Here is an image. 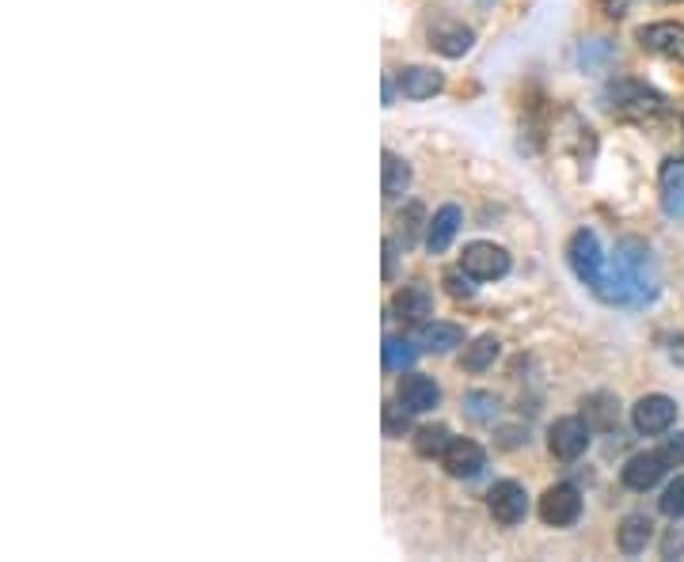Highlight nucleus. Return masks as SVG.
<instances>
[{
	"instance_id": "nucleus-24",
	"label": "nucleus",
	"mask_w": 684,
	"mask_h": 562,
	"mask_svg": "<svg viewBox=\"0 0 684 562\" xmlns=\"http://www.w3.org/2000/svg\"><path fill=\"white\" fill-rule=\"evenodd\" d=\"M464 407L472 414L475 422H494V414H498V399L491 392H468L464 395Z\"/></svg>"
},
{
	"instance_id": "nucleus-6",
	"label": "nucleus",
	"mask_w": 684,
	"mask_h": 562,
	"mask_svg": "<svg viewBox=\"0 0 684 562\" xmlns=\"http://www.w3.org/2000/svg\"><path fill=\"white\" fill-rule=\"evenodd\" d=\"M487 509H491V517L498 525H521L525 517H529V494L521 483H513V479H502V483H494L487 490Z\"/></svg>"
},
{
	"instance_id": "nucleus-23",
	"label": "nucleus",
	"mask_w": 684,
	"mask_h": 562,
	"mask_svg": "<svg viewBox=\"0 0 684 562\" xmlns=\"http://www.w3.org/2000/svg\"><path fill=\"white\" fill-rule=\"evenodd\" d=\"M586 411L593 414V418H597V426H601V430H608V426H616V422H620V403H616V399H612V395H589L586 399Z\"/></svg>"
},
{
	"instance_id": "nucleus-1",
	"label": "nucleus",
	"mask_w": 684,
	"mask_h": 562,
	"mask_svg": "<svg viewBox=\"0 0 684 562\" xmlns=\"http://www.w3.org/2000/svg\"><path fill=\"white\" fill-rule=\"evenodd\" d=\"M608 304H646L658 293V270L650 259V247L639 240H624L616 247V259L605 266V278L593 289Z\"/></svg>"
},
{
	"instance_id": "nucleus-13",
	"label": "nucleus",
	"mask_w": 684,
	"mask_h": 562,
	"mask_svg": "<svg viewBox=\"0 0 684 562\" xmlns=\"http://www.w3.org/2000/svg\"><path fill=\"white\" fill-rule=\"evenodd\" d=\"M460 221H464V213L460 206H441L430 217V225H426V247H430V255H445L449 244L456 240V232H460Z\"/></svg>"
},
{
	"instance_id": "nucleus-29",
	"label": "nucleus",
	"mask_w": 684,
	"mask_h": 562,
	"mask_svg": "<svg viewBox=\"0 0 684 562\" xmlns=\"http://www.w3.org/2000/svg\"><path fill=\"white\" fill-rule=\"evenodd\" d=\"M627 4H631V0H597V8H601V12H605V16H612V19H620L627 12Z\"/></svg>"
},
{
	"instance_id": "nucleus-15",
	"label": "nucleus",
	"mask_w": 684,
	"mask_h": 562,
	"mask_svg": "<svg viewBox=\"0 0 684 562\" xmlns=\"http://www.w3.org/2000/svg\"><path fill=\"white\" fill-rule=\"evenodd\" d=\"M430 46L441 57H464L475 46V35L472 27H464V23H441V27L430 31Z\"/></svg>"
},
{
	"instance_id": "nucleus-21",
	"label": "nucleus",
	"mask_w": 684,
	"mask_h": 562,
	"mask_svg": "<svg viewBox=\"0 0 684 562\" xmlns=\"http://www.w3.org/2000/svg\"><path fill=\"white\" fill-rule=\"evenodd\" d=\"M415 361H418V350L411 338H396V335L384 338V369H388V373H403V369H411Z\"/></svg>"
},
{
	"instance_id": "nucleus-26",
	"label": "nucleus",
	"mask_w": 684,
	"mask_h": 562,
	"mask_svg": "<svg viewBox=\"0 0 684 562\" xmlns=\"http://www.w3.org/2000/svg\"><path fill=\"white\" fill-rule=\"evenodd\" d=\"M422 225H430V221H422V206H418V202H411V206L399 213V228H403V247L415 244L418 232H422Z\"/></svg>"
},
{
	"instance_id": "nucleus-12",
	"label": "nucleus",
	"mask_w": 684,
	"mask_h": 562,
	"mask_svg": "<svg viewBox=\"0 0 684 562\" xmlns=\"http://www.w3.org/2000/svg\"><path fill=\"white\" fill-rule=\"evenodd\" d=\"M392 312H396V319H403V323L422 327V323H430V316H434V293H430L422 281L403 285L396 293V300H392Z\"/></svg>"
},
{
	"instance_id": "nucleus-11",
	"label": "nucleus",
	"mask_w": 684,
	"mask_h": 562,
	"mask_svg": "<svg viewBox=\"0 0 684 562\" xmlns=\"http://www.w3.org/2000/svg\"><path fill=\"white\" fill-rule=\"evenodd\" d=\"M441 464H445V471H449L453 479H475L479 471L487 468V456H483V449H479L475 441H468V437H453L449 449L441 452Z\"/></svg>"
},
{
	"instance_id": "nucleus-17",
	"label": "nucleus",
	"mask_w": 684,
	"mask_h": 562,
	"mask_svg": "<svg viewBox=\"0 0 684 562\" xmlns=\"http://www.w3.org/2000/svg\"><path fill=\"white\" fill-rule=\"evenodd\" d=\"M380 160H384L380 164V190H384V198H403L411 190V164L399 152H384Z\"/></svg>"
},
{
	"instance_id": "nucleus-8",
	"label": "nucleus",
	"mask_w": 684,
	"mask_h": 562,
	"mask_svg": "<svg viewBox=\"0 0 684 562\" xmlns=\"http://www.w3.org/2000/svg\"><path fill=\"white\" fill-rule=\"evenodd\" d=\"M635 38H639V46H643L646 54L669 57V61L684 65V23H673V19L646 23V27H639Z\"/></svg>"
},
{
	"instance_id": "nucleus-16",
	"label": "nucleus",
	"mask_w": 684,
	"mask_h": 562,
	"mask_svg": "<svg viewBox=\"0 0 684 562\" xmlns=\"http://www.w3.org/2000/svg\"><path fill=\"white\" fill-rule=\"evenodd\" d=\"M650 536H654V521H650L646 513H631V517H624L620 528H616V544H620L624 555H643L646 544H650Z\"/></svg>"
},
{
	"instance_id": "nucleus-14",
	"label": "nucleus",
	"mask_w": 684,
	"mask_h": 562,
	"mask_svg": "<svg viewBox=\"0 0 684 562\" xmlns=\"http://www.w3.org/2000/svg\"><path fill=\"white\" fill-rule=\"evenodd\" d=\"M441 88H445V76L430 69V65H407L399 73V92L407 99H434Z\"/></svg>"
},
{
	"instance_id": "nucleus-30",
	"label": "nucleus",
	"mask_w": 684,
	"mask_h": 562,
	"mask_svg": "<svg viewBox=\"0 0 684 562\" xmlns=\"http://www.w3.org/2000/svg\"><path fill=\"white\" fill-rule=\"evenodd\" d=\"M384 278H396V244L392 240H384Z\"/></svg>"
},
{
	"instance_id": "nucleus-2",
	"label": "nucleus",
	"mask_w": 684,
	"mask_h": 562,
	"mask_svg": "<svg viewBox=\"0 0 684 562\" xmlns=\"http://www.w3.org/2000/svg\"><path fill=\"white\" fill-rule=\"evenodd\" d=\"M567 259H570L574 278L582 281V285H589V289H597V285H601L608 259L601 255V240H597V232L578 228V232L570 236V244H567Z\"/></svg>"
},
{
	"instance_id": "nucleus-18",
	"label": "nucleus",
	"mask_w": 684,
	"mask_h": 562,
	"mask_svg": "<svg viewBox=\"0 0 684 562\" xmlns=\"http://www.w3.org/2000/svg\"><path fill=\"white\" fill-rule=\"evenodd\" d=\"M662 209H665V217H684V160H665Z\"/></svg>"
},
{
	"instance_id": "nucleus-27",
	"label": "nucleus",
	"mask_w": 684,
	"mask_h": 562,
	"mask_svg": "<svg viewBox=\"0 0 684 562\" xmlns=\"http://www.w3.org/2000/svg\"><path fill=\"white\" fill-rule=\"evenodd\" d=\"M472 274H468V270H464V266H460V270H449V274H445V285H449V293H453L456 300H472L475 297V285H472Z\"/></svg>"
},
{
	"instance_id": "nucleus-7",
	"label": "nucleus",
	"mask_w": 684,
	"mask_h": 562,
	"mask_svg": "<svg viewBox=\"0 0 684 562\" xmlns=\"http://www.w3.org/2000/svg\"><path fill=\"white\" fill-rule=\"evenodd\" d=\"M673 422H677V403L669 395H643L631 407V426H635V433H643V437L669 433Z\"/></svg>"
},
{
	"instance_id": "nucleus-5",
	"label": "nucleus",
	"mask_w": 684,
	"mask_h": 562,
	"mask_svg": "<svg viewBox=\"0 0 684 562\" xmlns=\"http://www.w3.org/2000/svg\"><path fill=\"white\" fill-rule=\"evenodd\" d=\"M589 418H578V414H570V418H555V426L548 430V449L555 460H578L582 452L589 449Z\"/></svg>"
},
{
	"instance_id": "nucleus-10",
	"label": "nucleus",
	"mask_w": 684,
	"mask_h": 562,
	"mask_svg": "<svg viewBox=\"0 0 684 562\" xmlns=\"http://www.w3.org/2000/svg\"><path fill=\"white\" fill-rule=\"evenodd\" d=\"M399 403H403V411L411 414H426L441 407V388H437L434 376H422V373H407L399 380Z\"/></svg>"
},
{
	"instance_id": "nucleus-4",
	"label": "nucleus",
	"mask_w": 684,
	"mask_h": 562,
	"mask_svg": "<svg viewBox=\"0 0 684 562\" xmlns=\"http://www.w3.org/2000/svg\"><path fill=\"white\" fill-rule=\"evenodd\" d=\"M582 517V490L574 483H555L540 498V521L548 528H570Z\"/></svg>"
},
{
	"instance_id": "nucleus-3",
	"label": "nucleus",
	"mask_w": 684,
	"mask_h": 562,
	"mask_svg": "<svg viewBox=\"0 0 684 562\" xmlns=\"http://www.w3.org/2000/svg\"><path fill=\"white\" fill-rule=\"evenodd\" d=\"M460 266L472 274L475 281H498L510 274V251L498 244H487V240H475V244L464 247V255H460Z\"/></svg>"
},
{
	"instance_id": "nucleus-28",
	"label": "nucleus",
	"mask_w": 684,
	"mask_h": 562,
	"mask_svg": "<svg viewBox=\"0 0 684 562\" xmlns=\"http://www.w3.org/2000/svg\"><path fill=\"white\" fill-rule=\"evenodd\" d=\"M658 452L665 456V464H669V468H681V464H684V433L665 437V445Z\"/></svg>"
},
{
	"instance_id": "nucleus-22",
	"label": "nucleus",
	"mask_w": 684,
	"mask_h": 562,
	"mask_svg": "<svg viewBox=\"0 0 684 562\" xmlns=\"http://www.w3.org/2000/svg\"><path fill=\"white\" fill-rule=\"evenodd\" d=\"M449 441H453V433L445 430V426H422L415 433V452L418 456H441V452L449 449Z\"/></svg>"
},
{
	"instance_id": "nucleus-25",
	"label": "nucleus",
	"mask_w": 684,
	"mask_h": 562,
	"mask_svg": "<svg viewBox=\"0 0 684 562\" xmlns=\"http://www.w3.org/2000/svg\"><path fill=\"white\" fill-rule=\"evenodd\" d=\"M662 513L665 517H673V521H681L684 517V475H677L669 487H665V494H662Z\"/></svg>"
},
{
	"instance_id": "nucleus-9",
	"label": "nucleus",
	"mask_w": 684,
	"mask_h": 562,
	"mask_svg": "<svg viewBox=\"0 0 684 562\" xmlns=\"http://www.w3.org/2000/svg\"><path fill=\"white\" fill-rule=\"evenodd\" d=\"M669 471V464H665V456L658 449L654 452H639V456H631L624 464V471H620V483H624L627 490H639V494H646V490H654L658 483H662V475Z\"/></svg>"
},
{
	"instance_id": "nucleus-20",
	"label": "nucleus",
	"mask_w": 684,
	"mask_h": 562,
	"mask_svg": "<svg viewBox=\"0 0 684 562\" xmlns=\"http://www.w3.org/2000/svg\"><path fill=\"white\" fill-rule=\"evenodd\" d=\"M502 354V342L494 335H479L472 346H464V357H460V365L468 369V373H483V369H491L494 357Z\"/></svg>"
},
{
	"instance_id": "nucleus-19",
	"label": "nucleus",
	"mask_w": 684,
	"mask_h": 562,
	"mask_svg": "<svg viewBox=\"0 0 684 562\" xmlns=\"http://www.w3.org/2000/svg\"><path fill=\"white\" fill-rule=\"evenodd\" d=\"M422 346L434 354H449L456 346H464V327L456 323H422Z\"/></svg>"
}]
</instances>
